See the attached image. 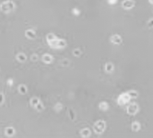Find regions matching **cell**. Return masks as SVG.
I'll return each mask as SVG.
<instances>
[{
  "mask_svg": "<svg viewBox=\"0 0 153 138\" xmlns=\"http://www.w3.org/2000/svg\"><path fill=\"white\" fill-rule=\"evenodd\" d=\"M105 129H106V123L103 120H99L93 125V131L96 133H104Z\"/></svg>",
  "mask_w": 153,
  "mask_h": 138,
  "instance_id": "obj_1",
  "label": "cell"
},
{
  "mask_svg": "<svg viewBox=\"0 0 153 138\" xmlns=\"http://www.w3.org/2000/svg\"><path fill=\"white\" fill-rule=\"evenodd\" d=\"M48 43L54 49H62V48H64V47L66 46V42H65V40H61V39H58V38H56L54 41H50Z\"/></svg>",
  "mask_w": 153,
  "mask_h": 138,
  "instance_id": "obj_2",
  "label": "cell"
},
{
  "mask_svg": "<svg viewBox=\"0 0 153 138\" xmlns=\"http://www.w3.org/2000/svg\"><path fill=\"white\" fill-rule=\"evenodd\" d=\"M0 8H1V11L2 12H5V13H8V12H9L11 10H13L15 8V3L13 1H6L4 3H2L1 6H0Z\"/></svg>",
  "mask_w": 153,
  "mask_h": 138,
  "instance_id": "obj_3",
  "label": "cell"
},
{
  "mask_svg": "<svg viewBox=\"0 0 153 138\" xmlns=\"http://www.w3.org/2000/svg\"><path fill=\"white\" fill-rule=\"evenodd\" d=\"M130 100H131V98H130L129 95L127 94V92H125V93L121 94L120 96L118 97V99H117V103H118L119 105H125V104L129 102Z\"/></svg>",
  "mask_w": 153,
  "mask_h": 138,
  "instance_id": "obj_4",
  "label": "cell"
},
{
  "mask_svg": "<svg viewBox=\"0 0 153 138\" xmlns=\"http://www.w3.org/2000/svg\"><path fill=\"white\" fill-rule=\"evenodd\" d=\"M127 113L129 115H136L139 110V106L137 103H130L127 107Z\"/></svg>",
  "mask_w": 153,
  "mask_h": 138,
  "instance_id": "obj_5",
  "label": "cell"
},
{
  "mask_svg": "<svg viewBox=\"0 0 153 138\" xmlns=\"http://www.w3.org/2000/svg\"><path fill=\"white\" fill-rule=\"evenodd\" d=\"M135 5H136V2L134 0H124L122 2V8L125 10H129L134 8Z\"/></svg>",
  "mask_w": 153,
  "mask_h": 138,
  "instance_id": "obj_6",
  "label": "cell"
},
{
  "mask_svg": "<svg viewBox=\"0 0 153 138\" xmlns=\"http://www.w3.org/2000/svg\"><path fill=\"white\" fill-rule=\"evenodd\" d=\"M110 42L113 44H115V45H120L123 42V39L119 34H113L110 37Z\"/></svg>",
  "mask_w": 153,
  "mask_h": 138,
  "instance_id": "obj_7",
  "label": "cell"
},
{
  "mask_svg": "<svg viewBox=\"0 0 153 138\" xmlns=\"http://www.w3.org/2000/svg\"><path fill=\"white\" fill-rule=\"evenodd\" d=\"M104 69H105V72H106L107 74H112L114 71V65H113V63L109 62V63H106V64H105V68Z\"/></svg>",
  "mask_w": 153,
  "mask_h": 138,
  "instance_id": "obj_8",
  "label": "cell"
},
{
  "mask_svg": "<svg viewBox=\"0 0 153 138\" xmlns=\"http://www.w3.org/2000/svg\"><path fill=\"white\" fill-rule=\"evenodd\" d=\"M131 129L133 132H138L141 129V124L139 123L138 122H133L131 124Z\"/></svg>",
  "mask_w": 153,
  "mask_h": 138,
  "instance_id": "obj_9",
  "label": "cell"
},
{
  "mask_svg": "<svg viewBox=\"0 0 153 138\" xmlns=\"http://www.w3.org/2000/svg\"><path fill=\"white\" fill-rule=\"evenodd\" d=\"M42 60L45 63V64H51L52 62H53V60H54V58H53V56H52L51 54H44L43 56L42 57Z\"/></svg>",
  "mask_w": 153,
  "mask_h": 138,
  "instance_id": "obj_10",
  "label": "cell"
},
{
  "mask_svg": "<svg viewBox=\"0 0 153 138\" xmlns=\"http://www.w3.org/2000/svg\"><path fill=\"white\" fill-rule=\"evenodd\" d=\"M80 134H81V136L82 137H89L90 136V134H91V131L89 130V128H84L81 130V132H80Z\"/></svg>",
  "mask_w": 153,
  "mask_h": 138,
  "instance_id": "obj_11",
  "label": "cell"
},
{
  "mask_svg": "<svg viewBox=\"0 0 153 138\" xmlns=\"http://www.w3.org/2000/svg\"><path fill=\"white\" fill-rule=\"evenodd\" d=\"M99 109L102 111H106L108 109H109V105L106 101H102L100 104H99Z\"/></svg>",
  "mask_w": 153,
  "mask_h": 138,
  "instance_id": "obj_12",
  "label": "cell"
},
{
  "mask_svg": "<svg viewBox=\"0 0 153 138\" xmlns=\"http://www.w3.org/2000/svg\"><path fill=\"white\" fill-rule=\"evenodd\" d=\"M5 133L7 136H12L15 133V129L13 127H8L5 130Z\"/></svg>",
  "mask_w": 153,
  "mask_h": 138,
  "instance_id": "obj_13",
  "label": "cell"
},
{
  "mask_svg": "<svg viewBox=\"0 0 153 138\" xmlns=\"http://www.w3.org/2000/svg\"><path fill=\"white\" fill-rule=\"evenodd\" d=\"M18 90H19L20 94H26L28 92V88H27V87L25 85H19Z\"/></svg>",
  "mask_w": 153,
  "mask_h": 138,
  "instance_id": "obj_14",
  "label": "cell"
},
{
  "mask_svg": "<svg viewBox=\"0 0 153 138\" xmlns=\"http://www.w3.org/2000/svg\"><path fill=\"white\" fill-rule=\"evenodd\" d=\"M127 94L129 95V97L131 99H136V98H137L138 97V92L136 91V90H129V91H127Z\"/></svg>",
  "mask_w": 153,
  "mask_h": 138,
  "instance_id": "obj_15",
  "label": "cell"
},
{
  "mask_svg": "<svg viewBox=\"0 0 153 138\" xmlns=\"http://www.w3.org/2000/svg\"><path fill=\"white\" fill-rule=\"evenodd\" d=\"M25 34H26V36L28 37V38H31V39L35 38V32L33 31H32V30H28V31H26Z\"/></svg>",
  "mask_w": 153,
  "mask_h": 138,
  "instance_id": "obj_16",
  "label": "cell"
},
{
  "mask_svg": "<svg viewBox=\"0 0 153 138\" xmlns=\"http://www.w3.org/2000/svg\"><path fill=\"white\" fill-rule=\"evenodd\" d=\"M40 100L38 99L37 97H33L32 99H31V104H32V106L33 108H34V106H36L40 102Z\"/></svg>",
  "mask_w": 153,
  "mask_h": 138,
  "instance_id": "obj_17",
  "label": "cell"
},
{
  "mask_svg": "<svg viewBox=\"0 0 153 138\" xmlns=\"http://www.w3.org/2000/svg\"><path fill=\"white\" fill-rule=\"evenodd\" d=\"M34 109L36 110H39V111H42V110H44V105L42 103V101H40L36 106H34Z\"/></svg>",
  "mask_w": 153,
  "mask_h": 138,
  "instance_id": "obj_18",
  "label": "cell"
},
{
  "mask_svg": "<svg viewBox=\"0 0 153 138\" xmlns=\"http://www.w3.org/2000/svg\"><path fill=\"white\" fill-rule=\"evenodd\" d=\"M26 58H27V57H26V55L24 54H19L17 55V59L19 60V62H21V63H22V62H25V61H26Z\"/></svg>",
  "mask_w": 153,
  "mask_h": 138,
  "instance_id": "obj_19",
  "label": "cell"
},
{
  "mask_svg": "<svg viewBox=\"0 0 153 138\" xmlns=\"http://www.w3.org/2000/svg\"><path fill=\"white\" fill-rule=\"evenodd\" d=\"M54 109H55L56 111H60V110L63 109V105L61 104L60 102H57L56 105H55V107H54Z\"/></svg>",
  "mask_w": 153,
  "mask_h": 138,
  "instance_id": "obj_20",
  "label": "cell"
},
{
  "mask_svg": "<svg viewBox=\"0 0 153 138\" xmlns=\"http://www.w3.org/2000/svg\"><path fill=\"white\" fill-rule=\"evenodd\" d=\"M81 54H82V52L79 50V49H75V50L73 51V55H74V56L79 57Z\"/></svg>",
  "mask_w": 153,
  "mask_h": 138,
  "instance_id": "obj_21",
  "label": "cell"
},
{
  "mask_svg": "<svg viewBox=\"0 0 153 138\" xmlns=\"http://www.w3.org/2000/svg\"><path fill=\"white\" fill-rule=\"evenodd\" d=\"M71 12H72V14H73L74 16H79L80 10H79V8H73L72 10H71Z\"/></svg>",
  "mask_w": 153,
  "mask_h": 138,
  "instance_id": "obj_22",
  "label": "cell"
},
{
  "mask_svg": "<svg viewBox=\"0 0 153 138\" xmlns=\"http://www.w3.org/2000/svg\"><path fill=\"white\" fill-rule=\"evenodd\" d=\"M69 64H70V62L67 59H64L62 62H61V64H62L63 66H68Z\"/></svg>",
  "mask_w": 153,
  "mask_h": 138,
  "instance_id": "obj_23",
  "label": "cell"
},
{
  "mask_svg": "<svg viewBox=\"0 0 153 138\" xmlns=\"http://www.w3.org/2000/svg\"><path fill=\"white\" fill-rule=\"evenodd\" d=\"M147 25H148V29H153V18L148 19V23H147Z\"/></svg>",
  "mask_w": 153,
  "mask_h": 138,
  "instance_id": "obj_24",
  "label": "cell"
},
{
  "mask_svg": "<svg viewBox=\"0 0 153 138\" xmlns=\"http://www.w3.org/2000/svg\"><path fill=\"white\" fill-rule=\"evenodd\" d=\"M68 114L70 115V118H71V120L75 119V113H74V111H73V110H69V111H68Z\"/></svg>",
  "mask_w": 153,
  "mask_h": 138,
  "instance_id": "obj_25",
  "label": "cell"
},
{
  "mask_svg": "<svg viewBox=\"0 0 153 138\" xmlns=\"http://www.w3.org/2000/svg\"><path fill=\"white\" fill-rule=\"evenodd\" d=\"M117 1L118 0H107V3L109 5H114L117 3Z\"/></svg>",
  "mask_w": 153,
  "mask_h": 138,
  "instance_id": "obj_26",
  "label": "cell"
},
{
  "mask_svg": "<svg viewBox=\"0 0 153 138\" xmlns=\"http://www.w3.org/2000/svg\"><path fill=\"white\" fill-rule=\"evenodd\" d=\"M3 103H4V95L0 93V105H2Z\"/></svg>",
  "mask_w": 153,
  "mask_h": 138,
  "instance_id": "obj_27",
  "label": "cell"
},
{
  "mask_svg": "<svg viewBox=\"0 0 153 138\" xmlns=\"http://www.w3.org/2000/svg\"><path fill=\"white\" fill-rule=\"evenodd\" d=\"M8 86H12L13 85V79H8Z\"/></svg>",
  "mask_w": 153,
  "mask_h": 138,
  "instance_id": "obj_28",
  "label": "cell"
},
{
  "mask_svg": "<svg viewBox=\"0 0 153 138\" xmlns=\"http://www.w3.org/2000/svg\"><path fill=\"white\" fill-rule=\"evenodd\" d=\"M37 59H38V56L36 54L32 55V60H33V61H36Z\"/></svg>",
  "mask_w": 153,
  "mask_h": 138,
  "instance_id": "obj_29",
  "label": "cell"
},
{
  "mask_svg": "<svg viewBox=\"0 0 153 138\" xmlns=\"http://www.w3.org/2000/svg\"><path fill=\"white\" fill-rule=\"evenodd\" d=\"M148 2H149V4L153 5V0H148Z\"/></svg>",
  "mask_w": 153,
  "mask_h": 138,
  "instance_id": "obj_30",
  "label": "cell"
}]
</instances>
